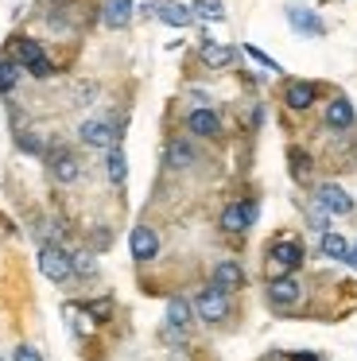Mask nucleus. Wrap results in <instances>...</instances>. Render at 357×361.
I'll return each mask as SVG.
<instances>
[{
  "instance_id": "f03ea898",
  "label": "nucleus",
  "mask_w": 357,
  "mask_h": 361,
  "mask_svg": "<svg viewBox=\"0 0 357 361\" xmlns=\"http://www.w3.org/2000/svg\"><path fill=\"white\" fill-rule=\"evenodd\" d=\"M256 218H260V198L256 195L229 198V202L222 206V214H217V229L229 233V237H245L248 229L256 226Z\"/></svg>"
},
{
  "instance_id": "c9c22d12",
  "label": "nucleus",
  "mask_w": 357,
  "mask_h": 361,
  "mask_svg": "<svg viewBox=\"0 0 357 361\" xmlns=\"http://www.w3.org/2000/svg\"><path fill=\"white\" fill-rule=\"evenodd\" d=\"M0 361H4V357H0Z\"/></svg>"
},
{
  "instance_id": "5701e85b",
  "label": "nucleus",
  "mask_w": 357,
  "mask_h": 361,
  "mask_svg": "<svg viewBox=\"0 0 357 361\" xmlns=\"http://www.w3.org/2000/svg\"><path fill=\"white\" fill-rule=\"evenodd\" d=\"M346 252H349V241L338 233V229H330V233L318 237V257H322V260H338V264H341Z\"/></svg>"
},
{
  "instance_id": "4be33fe9",
  "label": "nucleus",
  "mask_w": 357,
  "mask_h": 361,
  "mask_svg": "<svg viewBox=\"0 0 357 361\" xmlns=\"http://www.w3.org/2000/svg\"><path fill=\"white\" fill-rule=\"evenodd\" d=\"M155 20H163L167 27H190L194 24V12L186 8V4H175V0H163L159 12H155Z\"/></svg>"
},
{
  "instance_id": "20e7f679",
  "label": "nucleus",
  "mask_w": 357,
  "mask_h": 361,
  "mask_svg": "<svg viewBox=\"0 0 357 361\" xmlns=\"http://www.w3.org/2000/svg\"><path fill=\"white\" fill-rule=\"evenodd\" d=\"M8 59H16V63H20L31 78H39V82L54 78V63L47 59L43 43L31 39V35H16V39H12V55H8Z\"/></svg>"
},
{
  "instance_id": "423d86ee",
  "label": "nucleus",
  "mask_w": 357,
  "mask_h": 361,
  "mask_svg": "<svg viewBox=\"0 0 357 361\" xmlns=\"http://www.w3.org/2000/svg\"><path fill=\"white\" fill-rule=\"evenodd\" d=\"M43 164H47V171H51V179L59 183V187H74V183L82 179V159H78L66 144H59V140L47 144Z\"/></svg>"
},
{
  "instance_id": "aec40b11",
  "label": "nucleus",
  "mask_w": 357,
  "mask_h": 361,
  "mask_svg": "<svg viewBox=\"0 0 357 361\" xmlns=\"http://www.w3.org/2000/svg\"><path fill=\"white\" fill-rule=\"evenodd\" d=\"M132 16H136V0H105L101 4V24L109 32H124L132 24Z\"/></svg>"
},
{
  "instance_id": "39448f33",
  "label": "nucleus",
  "mask_w": 357,
  "mask_h": 361,
  "mask_svg": "<svg viewBox=\"0 0 357 361\" xmlns=\"http://www.w3.org/2000/svg\"><path fill=\"white\" fill-rule=\"evenodd\" d=\"M303 295H307V288H303L299 276H276V280H268V288H264V299H268V307L276 314L299 311Z\"/></svg>"
},
{
  "instance_id": "c85d7f7f",
  "label": "nucleus",
  "mask_w": 357,
  "mask_h": 361,
  "mask_svg": "<svg viewBox=\"0 0 357 361\" xmlns=\"http://www.w3.org/2000/svg\"><path fill=\"white\" fill-rule=\"evenodd\" d=\"M190 12L198 20H210V24H222V20H225V4H222V0H194Z\"/></svg>"
},
{
  "instance_id": "2eb2a0df",
  "label": "nucleus",
  "mask_w": 357,
  "mask_h": 361,
  "mask_svg": "<svg viewBox=\"0 0 357 361\" xmlns=\"http://www.w3.org/2000/svg\"><path fill=\"white\" fill-rule=\"evenodd\" d=\"M198 314H194V303L186 295H171L167 299V311H163V326L178 330V334H190Z\"/></svg>"
},
{
  "instance_id": "4468645a",
  "label": "nucleus",
  "mask_w": 357,
  "mask_h": 361,
  "mask_svg": "<svg viewBox=\"0 0 357 361\" xmlns=\"http://www.w3.org/2000/svg\"><path fill=\"white\" fill-rule=\"evenodd\" d=\"M78 140L93 152H109L116 144V133H113V125H109V117H90V121L78 125Z\"/></svg>"
},
{
  "instance_id": "72a5a7b5",
  "label": "nucleus",
  "mask_w": 357,
  "mask_h": 361,
  "mask_svg": "<svg viewBox=\"0 0 357 361\" xmlns=\"http://www.w3.org/2000/svg\"><path fill=\"white\" fill-rule=\"evenodd\" d=\"M284 361H326V357L315 350H295V353H284Z\"/></svg>"
},
{
  "instance_id": "f3484780",
  "label": "nucleus",
  "mask_w": 357,
  "mask_h": 361,
  "mask_svg": "<svg viewBox=\"0 0 357 361\" xmlns=\"http://www.w3.org/2000/svg\"><path fill=\"white\" fill-rule=\"evenodd\" d=\"M287 24H291V32L307 35V39H322L326 35V24L318 12L303 8V4H287Z\"/></svg>"
},
{
  "instance_id": "f257e3e1",
  "label": "nucleus",
  "mask_w": 357,
  "mask_h": 361,
  "mask_svg": "<svg viewBox=\"0 0 357 361\" xmlns=\"http://www.w3.org/2000/svg\"><path fill=\"white\" fill-rule=\"evenodd\" d=\"M264 264H268V280H276V276H299L303 264H307V245L291 233L272 237L268 249H264Z\"/></svg>"
},
{
  "instance_id": "2f4dec72",
  "label": "nucleus",
  "mask_w": 357,
  "mask_h": 361,
  "mask_svg": "<svg viewBox=\"0 0 357 361\" xmlns=\"http://www.w3.org/2000/svg\"><path fill=\"white\" fill-rule=\"evenodd\" d=\"M245 55H248V59H253V63H260V66H264V71H272V74H284V66H279V63H276V59H268V55H264V51H260V47H253V43H245Z\"/></svg>"
},
{
  "instance_id": "cd10ccee",
  "label": "nucleus",
  "mask_w": 357,
  "mask_h": 361,
  "mask_svg": "<svg viewBox=\"0 0 357 361\" xmlns=\"http://www.w3.org/2000/svg\"><path fill=\"white\" fill-rule=\"evenodd\" d=\"M113 226H90V237H85V249L97 257V252H109L113 249Z\"/></svg>"
},
{
  "instance_id": "bb28decb",
  "label": "nucleus",
  "mask_w": 357,
  "mask_h": 361,
  "mask_svg": "<svg viewBox=\"0 0 357 361\" xmlns=\"http://www.w3.org/2000/svg\"><path fill=\"white\" fill-rule=\"evenodd\" d=\"M20 78H23V66L16 63V59H0V94L12 97V90L20 86Z\"/></svg>"
},
{
  "instance_id": "9d476101",
  "label": "nucleus",
  "mask_w": 357,
  "mask_h": 361,
  "mask_svg": "<svg viewBox=\"0 0 357 361\" xmlns=\"http://www.w3.org/2000/svg\"><path fill=\"white\" fill-rule=\"evenodd\" d=\"M183 128L190 133V140L198 136V140H222V113L210 109V105H194L190 113H186Z\"/></svg>"
},
{
  "instance_id": "f704fd0d",
  "label": "nucleus",
  "mask_w": 357,
  "mask_h": 361,
  "mask_svg": "<svg viewBox=\"0 0 357 361\" xmlns=\"http://www.w3.org/2000/svg\"><path fill=\"white\" fill-rule=\"evenodd\" d=\"M341 264L353 268V272H357V245H349V252H346V260H341Z\"/></svg>"
},
{
  "instance_id": "0eeeda50",
  "label": "nucleus",
  "mask_w": 357,
  "mask_h": 361,
  "mask_svg": "<svg viewBox=\"0 0 357 361\" xmlns=\"http://www.w3.org/2000/svg\"><path fill=\"white\" fill-rule=\"evenodd\" d=\"M310 202H315L318 210H326L330 218H353V210H357V198L349 195L341 183H318V187L310 190Z\"/></svg>"
},
{
  "instance_id": "c756f323",
  "label": "nucleus",
  "mask_w": 357,
  "mask_h": 361,
  "mask_svg": "<svg viewBox=\"0 0 357 361\" xmlns=\"http://www.w3.org/2000/svg\"><path fill=\"white\" fill-rule=\"evenodd\" d=\"M303 218H307V229H310V233H318V237H322V233H330V214H326V210H318L315 202H310V206H303Z\"/></svg>"
},
{
  "instance_id": "7c9ffc66",
  "label": "nucleus",
  "mask_w": 357,
  "mask_h": 361,
  "mask_svg": "<svg viewBox=\"0 0 357 361\" xmlns=\"http://www.w3.org/2000/svg\"><path fill=\"white\" fill-rule=\"evenodd\" d=\"M97 97V82H74L70 86V105H93Z\"/></svg>"
},
{
  "instance_id": "ddd939ff",
  "label": "nucleus",
  "mask_w": 357,
  "mask_h": 361,
  "mask_svg": "<svg viewBox=\"0 0 357 361\" xmlns=\"http://www.w3.org/2000/svg\"><path fill=\"white\" fill-rule=\"evenodd\" d=\"M210 283H214V288H222V291H229V295H237V291H245L248 272L241 268V260L222 257V260H214V268H210Z\"/></svg>"
},
{
  "instance_id": "dca6fc26",
  "label": "nucleus",
  "mask_w": 357,
  "mask_h": 361,
  "mask_svg": "<svg viewBox=\"0 0 357 361\" xmlns=\"http://www.w3.org/2000/svg\"><path fill=\"white\" fill-rule=\"evenodd\" d=\"M284 105L291 113H307L318 105V86L315 82H303V78H291L284 82Z\"/></svg>"
},
{
  "instance_id": "473e14b6",
  "label": "nucleus",
  "mask_w": 357,
  "mask_h": 361,
  "mask_svg": "<svg viewBox=\"0 0 357 361\" xmlns=\"http://www.w3.org/2000/svg\"><path fill=\"white\" fill-rule=\"evenodd\" d=\"M12 361H43V353H39L35 345L23 342V345H16V350H12Z\"/></svg>"
},
{
  "instance_id": "393cba45",
  "label": "nucleus",
  "mask_w": 357,
  "mask_h": 361,
  "mask_svg": "<svg viewBox=\"0 0 357 361\" xmlns=\"http://www.w3.org/2000/svg\"><path fill=\"white\" fill-rule=\"evenodd\" d=\"M113 295H97V299H85L82 303V311H85V319L93 322V326H105L109 319H113Z\"/></svg>"
},
{
  "instance_id": "a211bd4d",
  "label": "nucleus",
  "mask_w": 357,
  "mask_h": 361,
  "mask_svg": "<svg viewBox=\"0 0 357 361\" xmlns=\"http://www.w3.org/2000/svg\"><path fill=\"white\" fill-rule=\"evenodd\" d=\"M198 59H202V66H210V71H229V66L237 63V47H229V43H214V39H202L198 43Z\"/></svg>"
},
{
  "instance_id": "a878e982",
  "label": "nucleus",
  "mask_w": 357,
  "mask_h": 361,
  "mask_svg": "<svg viewBox=\"0 0 357 361\" xmlns=\"http://www.w3.org/2000/svg\"><path fill=\"white\" fill-rule=\"evenodd\" d=\"M70 268H74V280H93L97 276V257L90 249H70Z\"/></svg>"
},
{
  "instance_id": "7ed1b4c3",
  "label": "nucleus",
  "mask_w": 357,
  "mask_h": 361,
  "mask_svg": "<svg viewBox=\"0 0 357 361\" xmlns=\"http://www.w3.org/2000/svg\"><path fill=\"white\" fill-rule=\"evenodd\" d=\"M190 303H194L198 322H206V326H225V322L233 319V295L222 288H214V283H202Z\"/></svg>"
},
{
  "instance_id": "6ab92c4d",
  "label": "nucleus",
  "mask_w": 357,
  "mask_h": 361,
  "mask_svg": "<svg viewBox=\"0 0 357 361\" xmlns=\"http://www.w3.org/2000/svg\"><path fill=\"white\" fill-rule=\"evenodd\" d=\"M315 167H318L315 156H310L303 144H291V148H287V175H291L299 187H310V179H315Z\"/></svg>"
},
{
  "instance_id": "1a4fd4ad",
  "label": "nucleus",
  "mask_w": 357,
  "mask_h": 361,
  "mask_svg": "<svg viewBox=\"0 0 357 361\" xmlns=\"http://www.w3.org/2000/svg\"><path fill=\"white\" fill-rule=\"evenodd\" d=\"M198 164H202V152H198V144H194L190 136H171V140L163 144V167H167V171L186 175Z\"/></svg>"
},
{
  "instance_id": "6e6552de",
  "label": "nucleus",
  "mask_w": 357,
  "mask_h": 361,
  "mask_svg": "<svg viewBox=\"0 0 357 361\" xmlns=\"http://www.w3.org/2000/svg\"><path fill=\"white\" fill-rule=\"evenodd\" d=\"M39 272L51 283H70L74 268H70V249L62 241H43L39 245Z\"/></svg>"
},
{
  "instance_id": "412c9836",
  "label": "nucleus",
  "mask_w": 357,
  "mask_h": 361,
  "mask_svg": "<svg viewBox=\"0 0 357 361\" xmlns=\"http://www.w3.org/2000/svg\"><path fill=\"white\" fill-rule=\"evenodd\" d=\"M105 179L113 183V187H124V179H128V156H124V144H113V148L105 152Z\"/></svg>"
},
{
  "instance_id": "9b49d317",
  "label": "nucleus",
  "mask_w": 357,
  "mask_h": 361,
  "mask_svg": "<svg viewBox=\"0 0 357 361\" xmlns=\"http://www.w3.org/2000/svg\"><path fill=\"white\" fill-rule=\"evenodd\" d=\"M159 249H163V241H159V233H155L147 221L132 226V233H128V252H132V260H136V264H152V260L159 257Z\"/></svg>"
},
{
  "instance_id": "b1692460",
  "label": "nucleus",
  "mask_w": 357,
  "mask_h": 361,
  "mask_svg": "<svg viewBox=\"0 0 357 361\" xmlns=\"http://www.w3.org/2000/svg\"><path fill=\"white\" fill-rule=\"evenodd\" d=\"M47 136L43 133H35V128H20V133H16V148L23 152V156H35V159H43L47 156Z\"/></svg>"
},
{
  "instance_id": "f8f14e48",
  "label": "nucleus",
  "mask_w": 357,
  "mask_h": 361,
  "mask_svg": "<svg viewBox=\"0 0 357 361\" xmlns=\"http://www.w3.org/2000/svg\"><path fill=\"white\" fill-rule=\"evenodd\" d=\"M322 125L330 128V133H353V125H357L353 102H349L346 94H334L330 102L322 105Z\"/></svg>"
}]
</instances>
